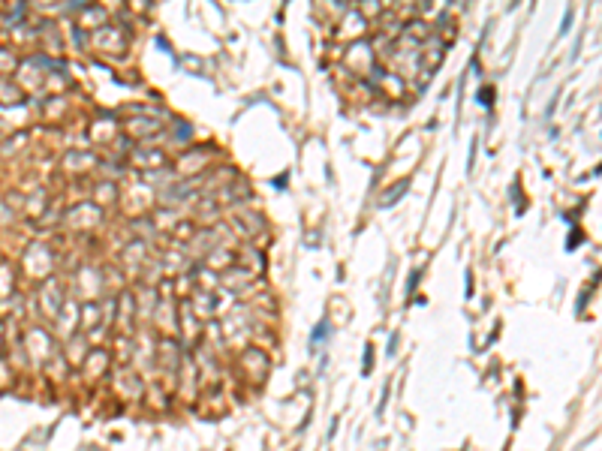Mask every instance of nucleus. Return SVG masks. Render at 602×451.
Returning a JSON list of instances; mask_svg holds the SVG:
<instances>
[{
  "instance_id": "7ed1b4c3",
  "label": "nucleus",
  "mask_w": 602,
  "mask_h": 451,
  "mask_svg": "<svg viewBox=\"0 0 602 451\" xmlns=\"http://www.w3.org/2000/svg\"><path fill=\"white\" fill-rule=\"evenodd\" d=\"M406 186H409V180H401V186H392V190H389V193H386V199H383V202H380V205H392V202H395V199H401V193H403V190H406Z\"/></svg>"
},
{
  "instance_id": "39448f33",
  "label": "nucleus",
  "mask_w": 602,
  "mask_h": 451,
  "mask_svg": "<svg viewBox=\"0 0 602 451\" xmlns=\"http://www.w3.org/2000/svg\"><path fill=\"white\" fill-rule=\"evenodd\" d=\"M491 93H494L491 88H482V90H479V102H482V105H491Z\"/></svg>"
},
{
  "instance_id": "423d86ee",
  "label": "nucleus",
  "mask_w": 602,
  "mask_h": 451,
  "mask_svg": "<svg viewBox=\"0 0 602 451\" xmlns=\"http://www.w3.org/2000/svg\"><path fill=\"white\" fill-rule=\"evenodd\" d=\"M370 352H373V349H370V343H367V346H364V364H361V373H364V376L370 373Z\"/></svg>"
},
{
  "instance_id": "f03ea898",
  "label": "nucleus",
  "mask_w": 602,
  "mask_h": 451,
  "mask_svg": "<svg viewBox=\"0 0 602 451\" xmlns=\"http://www.w3.org/2000/svg\"><path fill=\"white\" fill-rule=\"evenodd\" d=\"M322 337H328V319H319L316 328H313V334H310V346H313V349L322 343Z\"/></svg>"
},
{
  "instance_id": "20e7f679",
  "label": "nucleus",
  "mask_w": 602,
  "mask_h": 451,
  "mask_svg": "<svg viewBox=\"0 0 602 451\" xmlns=\"http://www.w3.org/2000/svg\"><path fill=\"white\" fill-rule=\"evenodd\" d=\"M419 274H422V268H416L409 274V280H406V292H416V283H419Z\"/></svg>"
},
{
  "instance_id": "f257e3e1",
  "label": "nucleus",
  "mask_w": 602,
  "mask_h": 451,
  "mask_svg": "<svg viewBox=\"0 0 602 451\" xmlns=\"http://www.w3.org/2000/svg\"><path fill=\"white\" fill-rule=\"evenodd\" d=\"M193 310L199 319H211L214 316V295L211 292H196L193 295Z\"/></svg>"
}]
</instances>
